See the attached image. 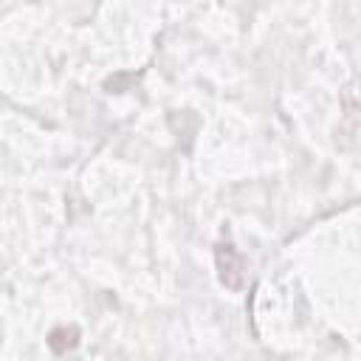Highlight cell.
<instances>
[{
    "label": "cell",
    "instance_id": "6da1fadb",
    "mask_svg": "<svg viewBox=\"0 0 361 361\" xmlns=\"http://www.w3.org/2000/svg\"><path fill=\"white\" fill-rule=\"evenodd\" d=\"M217 268H220V282L231 290H240L245 285V259L231 243H217Z\"/></svg>",
    "mask_w": 361,
    "mask_h": 361
}]
</instances>
